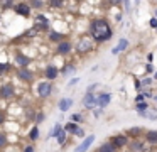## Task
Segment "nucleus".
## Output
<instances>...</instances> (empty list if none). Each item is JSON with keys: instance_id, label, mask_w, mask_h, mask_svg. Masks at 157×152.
<instances>
[{"instance_id": "obj_1", "label": "nucleus", "mask_w": 157, "mask_h": 152, "mask_svg": "<svg viewBox=\"0 0 157 152\" xmlns=\"http://www.w3.org/2000/svg\"><path fill=\"white\" fill-rule=\"evenodd\" d=\"M90 36L95 42H106L113 36V30L105 19H95L90 24Z\"/></svg>"}, {"instance_id": "obj_2", "label": "nucleus", "mask_w": 157, "mask_h": 152, "mask_svg": "<svg viewBox=\"0 0 157 152\" xmlns=\"http://www.w3.org/2000/svg\"><path fill=\"white\" fill-rule=\"evenodd\" d=\"M93 47H95V41H93L90 36H83V37H79L78 44H76V51H78L79 54L90 53V51H91Z\"/></svg>"}, {"instance_id": "obj_3", "label": "nucleus", "mask_w": 157, "mask_h": 152, "mask_svg": "<svg viewBox=\"0 0 157 152\" xmlns=\"http://www.w3.org/2000/svg\"><path fill=\"white\" fill-rule=\"evenodd\" d=\"M51 93H52L51 81H41V83L37 84V96L41 98V100H48V98L51 96Z\"/></svg>"}, {"instance_id": "obj_4", "label": "nucleus", "mask_w": 157, "mask_h": 152, "mask_svg": "<svg viewBox=\"0 0 157 152\" xmlns=\"http://www.w3.org/2000/svg\"><path fill=\"white\" fill-rule=\"evenodd\" d=\"M110 142H112V144L115 145V149L118 150V149H123V147L128 145L130 138L127 137L125 134H117V135H112V137H110Z\"/></svg>"}, {"instance_id": "obj_5", "label": "nucleus", "mask_w": 157, "mask_h": 152, "mask_svg": "<svg viewBox=\"0 0 157 152\" xmlns=\"http://www.w3.org/2000/svg\"><path fill=\"white\" fill-rule=\"evenodd\" d=\"M128 147L132 152H147L149 150V144H145L144 138H132L128 142Z\"/></svg>"}, {"instance_id": "obj_6", "label": "nucleus", "mask_w": 157, "mask_h": 152, "mask_svg": "<svg viewBox=\"0 0 157 152\" xmlns=\"http://www.w3.org/2000/svg\"><path fill=\"white\" fill-rule=\"evenodd\" d=\"M34 29L36 30H48L49 29V19L44 15V14H37L34 17Z\"/></svg>"}, {"instance_id": "obj_7", "label": "nucleus", "mask_w": 157, "mask_h": 152, "mask_svg": "<svg viewBox=\"0 0 157 152\" xmlns=\"http://www.w3.org/2000/svg\"><path fill=\"white\" fill-rule=\"evenodd\" d=\"M15 96V88L12 83H4L0 86V98L4 100H12Z\"/></svg>"}, {"instance_id": "obj_8", "label": "nucleus", "mask_w": 157, "mask_h": 152, "mask_svg": "<svg viewBox=\"0 0 157 152\" xmlns=\"http://www.w3.org/2000/svg\"><path fill=\"white\" fill-rule=\"evenodd\" d=\"M110 101H112V93H108V91L96 93V108H105V107H108Z\"/></svg>"}, {"instance_id": "obj_9", "label": "nucleus", "mask_w": 157, "mask_h": 152, "mask_svg": "<svg viewBox=\"0 0 157 152\" xmlns=\"http://www.w3.org/2000/svg\"><path fill=\"white\" fill-rule=\"evenodd\" d=\"M73 51V42L71 41H61V42H58V47H56V53L61 54V56H68L69 53Z\"/></svg>"}, {"instance_id": "obj_10", "label": "nucleus", "mask_w": 157, "mask_h": 152, "mask_svg": "<svg viewBox=\"0 0 157 152\" xmlns=\"http://www.w3.org/2000/svg\"><path fill=\"white\" fill-rule=\"evenodd\" d=\"M95 134H90L88 137L85 138V140H81V144L79 145H76V149H75V152H86L90 147H91V144L95 142Z\"/></svg>"}, {"instance_id": "obj_11", "label": "nucleus", "mask_w": 157, "mask_h": 152, "mask_svg": "<svg viewBox=\"0 0 157 152\" xmlns=\"http://www.w3.org/2000/svg\"><path fill=\"white\" fill-rule=\"evenodd\" d=\"M81 103H83V107L88 108V110H93V108H96V95H95V93H85V96H83Z\"/></svg>"}, {"instance_id": "obj_12", "label": "nucleus", "mask_w": 157, "mask_h": 152, "mask_svg": "<svg viewBox=\"0 0 157 152\" xmlns=\"http://www.w3.org/2000/svg\"><path fill=\"white\" fill-rule=\"evenodd\" d=\"M14 10H15V14H19V15H22V17H29V15H31V7H29L27 2H19V3H15V5H14Z\"/></svg>"}, {"instance_id": "obj_13", "label": "nucleus", "mask_w": 157, "mask_h": 152, "mask_svg": "<svg viewBox=\"0 0 157 152\" xmlns=\"http://www.w3.org/2000/svg\"><path fill=\"white\" fill-rule=\"evenodd\" d=\"M17 78L21 81H24V83H31L34 80V73L31 69H27V68H21V69H17Z\"/></svg>"}, {"instance_id": "obj_14", "label": "nucleus", "mask_w": 157, "mask_h": 152, "mask_svg": "<svg viewBox=\"0 0 157 152\" xmlns=\"http://www.w3.org/2000/svg\"><path fill=\"white\" fill-rule=\"evenodd\" d=\"M58 76H59V69L54 66V64H49V66L44 68V78H46V81H52V80H56Z\"/></svg>"}, {"instance_id": "obj_15", "label": "nucleus", "mask_w": 157, "mask_h": 152, "mask_svg": "<svg viewBox=\"0 0 157 152\" xmlns=\"http://www.w3.org/2000/svg\"><path fill=\"white\" fill-rule=\"evenodd\" d=\"M144 142L149 145H157V130H145L144 132Z\"/></svg>"}, {"instance_id": "obj_16", "label": "nucleus", "mask_w": 157, "mask_h": 152, "mask_svg": "<svg viewBox=\"0 0 157 152\" xmlns=\"http://www.w3.org/2000/svg\"><path fill=\"white\" fill-rule=\"evenodd\" d=\"M73 98H61V100L58 101V108H59V111H63V113H66V111L69 110V108L73 107Z\"/></svg>"}, {"instance_id": "obj_17", "label": "nucleus", "mask_w": 157, "mask_h": 152, "mask_svg": "<svg viewBox=\"0 0 157 152\" xmlns=\"http://www.w3.org/2000/svg\"><path fill=\"white\" fill-rule=\"evenodd\" d=\"M14 61H15V64H17V66H21V68H27L29 64H31L32 57H27V56H24V54H15Z\"/></svg>"}, {"instance_id": "obj_18", "label": "nucleus", "mask_w": 157, "mask_h": 152, "mask_svg": "<svg viewBox=\"0 0 157 152\" xmlns=\"http://www.w3.org/2000/svg\"><path fill=\"white\" fill-rule=\"evenodd\" d=\"M27 137H29V140H31V142L39 140V137H41V130H39V125H32L31 130H29V134H27Z\"/></svg>"}, {"instance_id": "obj_19", "label": "nucleus", "mask_w": 157, "mask_h": 152, "mask_svg": "<svg viewBox=\"0 0 157 152\" xmlns=\"http://www.w3.org/2000/svg\"><path fill=\"white\" fill-rule=\"evenodd\" d=\"M95 152H117V149H115V145H113L110 140H106V142H103Z\"/></svg>"}, {"instance_id": "obj_20", "label": "nucleus", "mask_w": 157, "mask_h": 152, "mask_svg": "<svg viewBox=\"0 0 157 152\" xmlns=\"http://www.w3.org/2000/svg\"><path fill=\"white\" fill-rule=\"evenodd\" d=\"M63 128H64V132L66 134H71V135H75L76 132H78V128H79V123H75V122H68L66 125H63Z\"/></svg>"}, {"instance_id": "obj_21", "label": "nucleus", "mask_w": 157, "mask_h": 152, "mask_svg": "<svg viewBox=\"0 0 157 152\" xmlns=\"http://www.w3.org/2000/svg\"><path fill=\"white\" fill-rule=\"evenodd\" d=\"M54 138L58 140V144L63 147V145H66V142H68V134L64 132V128H61V130H59L58 134L54 135Z\"/></svg>"}, {"instance_id": "obj_22", "label": "nucleus", "mask_w": 157, "mask_h": 152, "mask_svg": "<svg viewBox=\"0 0 157 152\" xmlns=\"http://www.w3.org/2000/svg\"><path fill=\"white\" fill-rule=\"evenodd\" d=\"M140 134H144V130H142L140 127H133V128H130V130L125 132V135H127L128 138H139Z\"/></svg>"}, {"instance_id": "obj_23", "label": "nucleus", "mask_w": 157, "mask_h": 152, "mask_svg": "<svg viewBox=\"0 0 157 152\" xmlns=\"http://www.w3.org/2000/svg\"><path fill=\"white\" fill-rule=\"evenodd\" d=\"M48 37H49V41H51V42H61V41H64V34L56 32V30H51Z\"/></svg>"}, {"instance_id": "obj_24", "label": "nucleus", "mask_w": 157, "mask_h": 152, "mask_svg": "<svg viewBox=\"0 0 157 152\" xmlns=\"http://www.w3.org/2000/svg\"><path fill=\"white\" fill-rule=\"evenodd\" d=\"M127 46H128V41H127V39H120L118 46H117L115 49H113V53H120V51L127 49Z\"/></svg>"}, {"instance_id": "obj_25", "label": "nucleus", "mask_w": 157, "mask_h": 152, "mask_svg": "<svg viewBox=\"0 0 157 152\" xmlns=\"http://www.w3.org/2000/svg\"><path fill=\"white\" fill-rule=\"evenodd\" d=\"M9 144V138H7V134L5 132H0V150L2 149H5Z\"/></svg>"}, {"instance_id": "obj_26", "label": "nucleus", "mask_w": 157, "mask_h": 152, "mask_svg": "<svg viewBox=\"0 0 157 152\" xmlns=\"http://www.w3.org/2000/svg\"><path fill=\"white\" fill-rule=\"evenodd\" d=\"M44 120H46V113L44 111H37V115H36V118H34V125H41Z\"/></svg>"}, {"instance_id": "obj_27", "label": "nucleus", "mask_w": 157, "mask_h": 152, "mask_svg": "<svg viewBox=\"0 0 157 152\" xmlns=\"http://www.w3.org/2000/svg\"><path fill=\"white\" fill-rule=\"evenodd\" d=\"M29 7H31V9H42V7H44V0H31V2H29Z\"/></svg>"}, {"instance_id": "obj_28", "label": "nucleus", "mask_w": 157, "mask_h": 152, "mask_svg": "<svg viewBox=\"0 0 157 152\" xmlns=\"http://www.w3.org/2000/svg\"><path fill=\"white\" fill-rule=\"evenodd\" d=\"M61 128H63V123H59V122H56V123H54V128H52V130H51V132H49V135H48V138H52V137H54V135H56V134H58V132H59V130H61Z\"/></svg>"}, {"instance_id": "obj_29", "label": "nucleus", "mask_w": 157, "mask_h": 152, "mask_svg": "<svg viewBox=\"0 0 157 152\" xmlns=\"http://www.w3.org/2000/svg\"><path fill=\"white\" fill-rule=\"evenodd\" d=\"M83 120H85V118H83L81 113H73L71 117H69V122H75V123H81Z\"/></svg>"}, {"instance_id": "obj_30", "label": "nucleus", "mask_w": 157, "mask_h": 152, "mask_svg": "<svg viewBox=\"0 0 157 152\" xmlns=\"http://www.w3.org/2000/svg\"><path fill=\"white\" fill-rule=\"evenodd\" d=\"M135 110H137V111H145V110H149V103H147V101H140V103L135 105Z\"/></svg>"}, {"instance_id": "obj_31", "label": "nucleus", "mask_w": 157, "mask_h": 152, "mask_svg": "<svg viewBox=\"0 0 157 152\" xmlns=\"http://www.w3.org/2000/svg\"><path fill=\"white\" fill-rule=\"evenodd\" d=\"M63 3H64V0H49V5L52 9H59V7H63Z\"/></svg>"}, {"instance_id": "obj_32", "label": "nucleus", "mask_w": 157, "mask_h": 152, "mask_svg": "<svg viewBox=\"0 0 157 152\" xmlns=\"http://www.w3.org/2000/svg\"><path fill=\"white\" fill-rule=\"evenodd\" d=\"M93 117L95 118L103 117V108H93Z\"/></svg>"}, {"instance_id": "obj_33", "label": "nucleus", "mask_w": 157, "mask_h": 152, "mask_svg": "<svg viewBox=\"0 0 157 152\" xmlns=\"http://www.w3.org/2000/svg\"><path fill=\"white\" fill-rule=\"evenodd\" d=\"M75 71H76V68H75V66H73V64H71V66H66L64 69L61 71V73H63V74H68V73H75Z\"/></svg>"}, {"instance_id": "obj_34", "label": "nucleus", "mask_w": 157, "mask_h": 152, "mask_svg": "<svg viewBox=\"0 0 157 152\" xmlns=\"http://www.w3.org/2000/svg\"><path fill=\"white\" fill-rule=\"evenodd\" d=\"M12 3H14V0H0V5L4 7V9H7V7H10Z\"/></svg>"}, {"instance_id": "obj_35", "label": "nucleus", "mask_w": 157, "mask_h": 152, "mask_svg": "<svg viewBox=\"0 0 157 152\" xmlns=\"http://www.w3.org/2000/svg\"><path fill=\"white\" fill-rule=\"evenodd\" d=\"M5 120H7V113L4 110H0V125H4Z\"/></svg>"}, {"instance_id": "obj_36", "label": "nucleus", "mask_w": 157, "mask_h": 152, "mask_svg": "<svg viewBox=\"0 0 157 152\" xmlns=\"http://www.w3.org/2000/svg\"><path fill=\"white\" fill-rule=\"evenodd\" d=\"M22 152H36V147L32 144H29V145H25V147L22 149Z\"/></svg>"}, {"instance_id": "obj_37", "label": "nucleus", "mask_w": 157, "mask_h": 152, "mask_svg": "<svg viewBox=\"0 0 157 152\" xmlns=\"http://www.w3.org/2000/svg\"><path fill=\"white\" fill-rule=\"evenodd\" d=\"M140 101H145V96H144L142 93H137V96H135V103H140Z\"/></svg>"}, {"instance_id": "obj_38", "label": "nucleus", "mask_w": 157, "mask_h": 152, "mask_svg": "<svg viewBox=\"0 0 157 152\" xmlns=\"http://www.w3.org/2000/svg\"><path fill=\"white\" fill-rule=\"evenodd\" d=\"M150 83H152V78H145L144 81H140V84H142V86H150Z\"/></svg>"}, {"instance_id": "obj_39", "label": "nucleus", "mask_w": 157, "mask_h": 152, "mask_svg": "<svg viewBox=\"0 0 157 152\" xmlns=\"http://www.w3.org/2000/svg\"><path fill=\"white\" fill-rule=\"evenodd\" d=\"M96 88H98V83H93V84H91V86H90V88H88V90H86V93H93V91H95V90H96Z\"/></svg>"}, {"instance_id": "obj_40", "label": "nucleus", "mask_w": 157, "mask_h": 152, "mask_svg": "<svg viewBox=\"0 0 157 152\" xmlns=\"http://www.w3.org/2000/svg\"><path fill=\"white\" fill-rule=\"evenodd\" d=\"M120 3H123V5H125V10H127V12L130 10V0H120Z\"/></svg>"}, {"instance_id": "obj_41", "label": "nucleus", "mask_w": 157, "mask_h": 152, "mask_svg": "<svg viewBox=\"0 0 157 152\" xmlns=\"http://www.w3.org/2000/svg\"><path fill=\"white\" fill-rule=\"evenodd\" d=\"M149 24H150V27H155V29H157V19H155V17H152Z\"/></svg>"}, {"instance_id": "obj_42", "label": "nucleus", "mask_w": 157, "mask_h": 152, "mask_svg": "<svg viewBox=\"0 0 157 152\" xmlns=\"http://www.w3.org/2000/svg\"><path fill=\"white\" fill-rule=\"evenodd\" d=\"M75 135H78V137H83V135H85V130H83V128L79 127V128H78V132H76Z\"/></svg>"}, {"instance_id": "obj_43", "label": "nucleus", "mask_w": 157, "mask_h": 152, "mask_svg": "<svg viewBox=\"0 0 157 152\" xmlns=\"http://www.w3.org/2000/svg\"><path fill=\"white\" fill-rule=\"evenodd\" d=\"M135 90H137V91L142 90V84H140V81H139V80H135Z\"/></svg>"}, {"instance_id": "obj_44", "label": "nucleus", "mask_w": 157, "mask_h": 152, "mask_svg": "<svg viewBox=\"0 0 157 152\" xmlns=\"http://www.w3.org/2000/svg\"><path fill=\"white\" fill-rule=\"evenodd\" d=\"M78 81H79L78 78H73V80L69 81V86H73V84H76V83H78Z\"/></svg>"}, {"instance_id": "obj_45", "label": "nucleus", "mask_w": 157, "mask_h": 152, "mask_svg": "<svg viewBox=\"0 0 157 152\" xmlns=\"http://www.w3.org/2000/svg\"><path fill=\"white\" fill-rule=\"evenodd\" d=\"M154 71V66H150V64H147V73H152Z\"/></svg>"}, {"instance_id": "obj_46", "label": "nucleus", "mask_w": 157, "mask_h": 152, "mask_svg": "<svg viewBox=\"0 0 157 152\" xmlns=\"http://www.w3.org/2000/svg\"><path fill=\"white\" fill-rule=\"evenodd\" d=\"M154 80H157V73H155V74H154Z\"/></svg>"}, {"instance_id": "obj_47", "label": "nucleus", "mask_w": 157, "mask_h": 152, "mask_svg": "<svg viewBox=\"0 0 157 152\" xmlns=\"http://www.w3.org/2000/svg\"><path fill=\"white\" fill-rule=\"evenodd\" d=\"M155 19H157V10H155Z\"/></svg>"}, {"instance_id": "obj_48", "label": "nucleus", "mask_w": 157, "mask_h": 152, "mask_svg": "<svg viewBox=\"0 0 157 152\" xmlns=\"http://www.w3.org/2000/svg\"><path fill=\"white\" fill-rule=\"evenodd\" d=\"M0 76H4V74H2V73H0Z\"/></svg>"}]
</instances>
